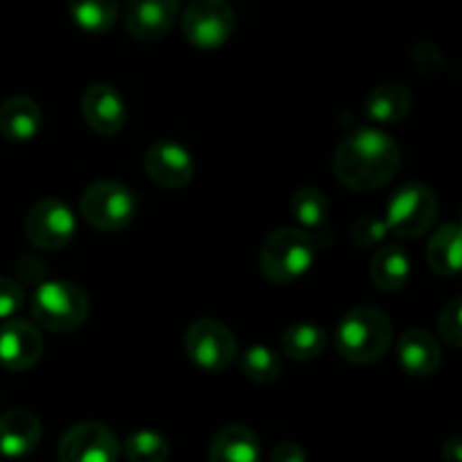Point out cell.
<instances>
[{"mask_svg":"<svg viewBox=\"0 0 462 462\" xmlns=\"http://www.w3.org/2000/svg\"><path fill=\"white\" fill-rule=\"evenodd\" d=\"M402 166L397 141L376 127H358L337 143L333 152V175L356 193L383 189Z\"/></svg>","mask_w":462,"mask_h":462,"instance_id":"obj_1","label":"cell"},{"mask_svg":"<svg viewBox=\"0 0 462 462\" xmlns=\"http://www.w3.org/2000/svg\"><path fill=\"white\" fill-rule=\"evenodd\" d=\"M393 346V322L381 309L370 304L346 310L336 331V349L346 363L372 365Z\"/></svg>","mask_w":462,"mask_h":462,"instance_id":"obj_2","label":"cell"},{"mask_svg":"<svg viewBox=\"0 0 462 462\" xmlns=\"http://www.w3.org/2000/svg\"><path fill=\"white\" fill-rule=\"evenodd\" d=\"M318 241L301 226H279L261 245L259 263L265 279L277 286H288L304 277L315 263Z\"/></svg>","mask_w":462,"mask_h":462,"instance_id":"obj_3","label":"cell"},{"mask_svg":"<svg viewBox=\"0 0 462 462\" xmlns=\"http://www.w3.org/2000/svg\"><path fill=\"white\" fill-rule=\"evenodd\" d=\"M32 318L52 333H70L82 327L91 313L87 292L73 282H43L32 295Z\"/></svg>","mask_w":462,"mask_h":462,"instance_id":"obj_4","label":"cell"},{"mask_svg":"<svg viewBox=\"0 0 462 462\" xmlns=\"http://www.w3.org/2000/svg\"><path fill=\"white\" fill-rule=\"evenodd\" d=\"M139 199L130 186L116 180H102L84 189L79 198V213L97 231L116 234L132 225Z\"/></svg>","mask_w":462,"mask_h":462,"instance_id":"obj_5","label":"cell"},{"mask_svg":"<svg viewBox=\"0 0 462 462\" xmlns=\"http://www.w3.org/2000/svg\"><path fill=\"white\" fill-rule=\"evenodd\" d=\"M438 211L439 204L433 190L420 181H411L390 198L388 208H385V225L390 234L397 238L412 241L430 231Z\"/></svg>","mask_w":462,"mask_h":462,"instance_id":"obj_6","label":"cell"},{"mask_svg":"<svg viewBox=\"0 0 462 462\" xmlns=\"http://www.w3.org/2000/svg\"><path fill=\"white\" fill-rule=\"evenodd\" d=\"M236 28V16L226 0H190L181 14V32L186 42L199 51H217Z\"/></svg>","mask_w":462,"mask_h":462,"instance_id":"obj_7","label":"cell"},{"mask_svg":"<svg viewBox=\"0 0 462 462\" xmlns=\"http://www.w3.org/2000/svg\"><path fill=\"white\" fill-rule=\"evenodd\" d=\"M25 238L42 252H60L75 238L78 220L64 199H39L25 216Z\"/></svg>","mask_w":462,"mask_h":462,"instance_id":"obj_8","label":"cell"},{"mask_svg":"<svg viewBox=\"0 0 462 462\" xmlns=\"http://www.w3.org/2000/svg\"><path fill=\"white\" fill-rule=\"evenodd\" d=\"M186 354L198 367L207 372H222L236 361V336L220 319L199 318L190 322L184 336Z\"/></svg>","mask_w":462,"mask_h":462,"instance_id":"obj_9","label":"cell"},{"mask_svg":"<svg viewBox=\"0 0 462 462\" xmlns=\"http://www.w3.org/2000/svg\"><path fill=\"white\" fill-rule=\"evenodd\" d=\"M121 439L100 421H79L61 435L57 444L60 462H118Z\"/></svg>","mask_w":462,"mask_h":462,"instance_id":"obj_10","label":"cell"},{"mask_svg":"<svg viewBox=\"0 0 462 462\" xmlns=\"http://www.w3.org/2000/svg\"><path fill=\"white\" fill-rule=\"evenodd\" d=\"M145 175L162 189H184L193 181L195 163L189 150L172 139L154 141L143 157Z\"/></svg>","mask_w":462,"mask_h":462,"instance_id":"obj_11","label":"cell"},{"mask_svg":"<svg viewBox=\"0 0 462 462\" xmlns=\"http://www.w3.org/2000/svg\"><path fill=\"white\" fill-rule=\"evenodd\" d=\"M180 0H127L123 23L132 39L143 43L159 42L175 28Z\"/></svg>","mask_w":462,"mask_h":462,"instance_id":"obj_12","label":"cell"},{"mask_svg":"<svg viewBox=\"0 0 462 462\" xmlns=\"http://www.w3.org/2000/svg\"><path fill=\"white\" fill-rule=\"evenodd\" d=\"M43 356V336L37 324L12 318L0 324V365L10 372H25Z\"/></svg>","mask_w":462,"mask_h":462,"instance_id":"obj_13","label":"cell"},{"mask_svg":"<svg viewBox=\"0 0 462 462\" xmlns=\"http://www.w3.org/2000/svg\"><path fill=\"white\" fill-rule=\"evenodd\" d=\"M82 118L96 134H121L127 121L125 97L109 82H93L82 93Z\"/></svg>","mask_w":462,"mask_h":462,"instance_id":"obj_14","label":"cell"},{"mask_svg":"<svg viewBox=\"0 0 462 462\" xmlns=\"http://www.w3.org/2000/svg\"><path fill=\"white\" fill-rule=\"evenodd\" d=\"M399 365L415 379H429L442 365V346L424 328H408L397 342Z\"/></svg>","mask_w":462,"mask_h":462,"instance_id":"obj_15","label":"cell"},{"mask_svg":"<svg viewBox=\"0 0 462 462\" xmlns=\"http://www.w3.org/2000/svg\"><path fill=\"white\" fill-rule=\"evenodd\" d=\"M42 421L25 408H14L0 415V456L23 457L42 442Z\"/></svg>","mask_w":462,"mask_h":462,"instance_id":"obj_16","label":"cell"},{"mask_svg":"<svg viewBox=\"0 0 462 462\" xmlns=\"http://www.w3.org/2000/svg\"><path fill=\"white\" fill-rule=\"evenodd\" d=\"M261 439L250 426H222L208 444V462H261Z\"/></svg>","mask_w":462,"mask_h":462,"instance_id":"obj_17","label":"cell"},{"mask_svg":"<svg viewBox=\"0 0 462 462\" xmlns=\"http://www.w3.org/2000/svg\"><path fill=\"white\" fill-rule=\"evenodd\" d=\"M42 109L32 97L14 96L0 105V134L12 143L32 141L42 130Z\"/></svg>","mask_w":462,"mask_h":462,"instance_id":"obj_18","label":"cell"},{"mask_svg":"<svg viewBox=\"0 0 462 462\" xmlns=\"http://www.w3.org/2000/svg\"><path fill=\"white\" fill-rule=\"evenodd\" d=\"M426 261L439 277H456L462 273V226L447 222L433 231L426 245Z\"/></svg>","mask_w":462,"mask_h":462,"instance_id":"obj_19","label":"cell"},{"mask_svg":"<svg viewBox=\"0 0 462 462\" xmlns=\"http://www.w3.org/2000/svg\"><path fill=\"white\" fill-rule=\"evenodd\" d=\"M412 109V96L403 84L383 82L370 91L365 100V116L372 123L394 125L402 123Z\"/></svg>","mask_w":462,"mask_h":462,"instance_id":"obj_20","label":"cell"},{"mask_svg":"<svg viewBox=\"0 0 462 462\" xmlns=\"http://www.w3.org/2000/svg\"><path fill=\"white\" fill-rule=\"evenodd\" d=\"M411 277V259L399 245H381L370 261V279L381 292H397Z\"/></svg>","mask_w":462,"mask_h":462,"instance_id":"obj_21","label":"cell"},{"mask_svg":"<svg viewBox=\"0 0 462 462\" xmlns=\"http://www.w3.org/2000/svg\"><path fill=\"white\" fill-rule=\"evenodd\" d=\"M70 19L88 34H105L118 21L121 0H69Z\"/></svg>","mask_w":462,"mask_h":462,"instance_id":"obj_22","label":"cell"},{"mask_svg":"<svg viewBox=\"0 0 462 462\" xmlns=\"http://www.w3.org/2000/svg\"><path fill=\"white\" fill-rule=\"evenodd\" d=\"M282 349L291 361H315L327 349V333L313 322H292L282 333Z\"/></svg>","mask_w":462,"mask_h":462,"instance_id":"obj_23","label":"cell"},{"mask_svg":"<svg viewBox=\"0 0 462 462\" xmlns=\"http://www.w3.org/2000/svg\"><path fill=\"white\" fill-rule=\"evenodd\" d=\"M291 211L301 229L309 231L313 238L319 231H327L328 199L319 189H313V186L297 189L291 198Z\"/></svg>","mask_w":462,"mask_h":462,"instance_id":"obj_24","label":"cell"},{"mask_svg":"<svg viewBox=\"0 0 462 462\" xmlns=\"http://www.w3.org/2000/svg\"><path fill=\"white\" fill-rule=\"evenodd\" d=\"M123 453L130 462H166L171 456V442L157 430L141 429L127 435Z\"/></svg>","mask_w":462,"mask_h":462,"instance_id":"obj_25","label":"cell"},{"mask_svg":"<svg viewBox=\"0 0 462 462\" xmlns=\"http://www.w3.org/2000/svg\"><path fill=\"white\" fill-rule=\"evenodd\" d=\"M241 370L254 383H274L282 376L283 363L274 349L265 345H254L241 356Z\"/></svg>","mask_w":462,"mask_h":462,"instance_id":"obj_26","label":"cell"},{"mask_svg":"<svg viewBox=\"0 0 462 462\" xmlns=\"http://www.w3.org/2000/svg\"><path fill=\"white\" fill-rule=\"evenodd\" d=\"M385 234H390L385 220H379L374 216H363L361 220H356L349 231V241L354 247H361V250H374L383 243Z\"/></svg>","mask_w":462,"mask_h":462,"instance_id":"obj_27","label":"cell"},{"mask_svg":"<svg viewBox=\"0 0 462 462\" xmlns=\"http://www.w3.org/2000/svg\"><path fill=\"white\" fill-rule=\"evenodd\" d=\"M439 337L453 349H462V295L444 304L438 318Z\"/></svg>","mask_w":462,"mask_h":462,"instance_id":"obj_28","label":"cell"},{"mask_svg":"<svg viewBox=\"0 0 462 462\" xmlns=\"http://www.w3.org/2000/svg\"><path fill=\"white\" fill-rule=\"evenodd\" d=\"M25 304V291L19 282L0 277V319H12Z\"/></svg>","mask_w":462,"mask_h":462,"instance_id":"obj_29","label":"cell"},{"mask_svg":"<svg viewBox=\"0 0 462 462\" xmlns=\"http://www.w3.org/2000/svg\"><path fill=\"white\" fill-rule=\"evenodd\" d=\"M270 462H306V451L301 444L286 439V442H279L277 447L273 448Z\"/></svg>","mask_w":462,"mask_h":462,"instance_id":"obj_30","label":"cell"},{"mask_svg":"<svg viewBox=\"0 0 462 462\" xmlns=\"http://www.w3.org/2000/svg\"><path fill=\"white\" fill-rule=\"evenodd\" d=\"M444 462H462V435H451L442 444Z\"/></svg>","mask_w":462,"mask_h":462,"instance_id":"obj_31","label":"cell"},{"mask_svg":"<svg viewBox=\"0 0 462 462\" xmlns=\"http://www.w3.org/2000/svg\"><path fill=\"white\" fill-rule=\"evenodd\" d=\"M457 225H460V226H462V216H460V222H457Z\"/></svg>","mask_w":462,"mask_h":462,"instance_id":"obj_32","label":"cell"}]
</instances>
